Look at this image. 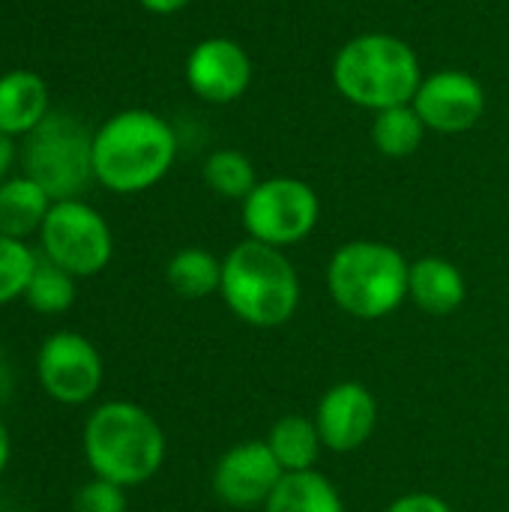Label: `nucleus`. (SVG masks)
<instances>
[{"label":"nucleus","instance_id":"f257e3e1","mask_svg":"<svg viewBox=\"0 0 509 512\" xmlns=\"http://www.w3.org/2000/svg\"><path fill=\"white\" fill-rule=\"evenodd\" d=\"M177 159V135L147 108L111 114L93 132V177L117 195H138L165 180Z\"/></svg>","mask_w":509,"mask_h":512},{"label":"nucleus","instance_id":"f03ea898","mask_svg":"<svg viewBox=\"0 0 509 512\" xmlns=\"http://www.w3.org/2000/svg\"><path fill=\"white\" fill-rule=\"evenodd\" d=\"M165 432L135 402H105L84 423V459L93 477L123 489L153 480L165 462Z\"/></svg>","mask_w":509,"mask_h":512},{"label":"nucleus","instance_id":"7ed1b4c3","mask_svg":"<svg viewBox=\"0 0 509 512\" xmlns=\"http://www.w3.org/2000/svg\"><path fill=\"white\" fill-rule=\"evenodd\" d=\"M219 294L243 324L276 330L300 306V276L282 249L243 240L222 258Z\"/></svg>","mask_w":509,"mask_h":512},{"label":"nucleus","instance_id":"20e7f679","mask_svg":"<svg viewBox=\"0 0 509 512\" xmlns=\"http://www.w3.org/2000/svg\"><path fill=\"white\" fill-rule=\"evenodd\" d=\"M423 81L417 51L393 33H360L348 39L333 60L336 90L369 111L414 102Z\"/></svg>","mask_w":509,"mask_h":512},{"label":"nucleus","instance_id":"39448f33","mask_svg":"<svg viewBox=\"0 0 509 512\" xmlns=\"http://www.w3.org/2000/svg\"><path fill=\"white\" fill-rule=\"evenodd\" d=\"M408 258L381 240H351L327 264V291L333 303L360 321L393 315L408 300Z\"/></svg>","mask_w":509,"mask_h":512},{"label":"nucleus","instance_id":"423d86ee","mask_svg":"<svg viewBox=\"0 0 509 512\" xmlns=\"http://www.w3.org/2000/svg\"><path fill=\"white\" fill-rule=\"evenodd\" d=\"M24 174L36 180L51 201L78 198L93 177V132L66 111L48 117L24 141Z\"/></svg>","mask_w":509,"mask_h":512},{"label":"nucleus","instance_id":"0eeeda50","mask_svg":"<svg viewBox=\"0 0 509 512\" xmlns=\"http://www.w3.org/2000/svg\"><path fill=\"white\" fill-rule=\"evenodd\" d=\"M42 258L75 279L99 276L114 258V234L105 216L81 198L54 201L39 228Z\"/></svg>","mask_w":509,"mask_h":512},{"label":"nucleus","instance_id":"6e6552de","mask_svg":"<svg viewBox=\"0 0 509 512\" xmlns=\"http://www.w3.org/2000/svg\"><path fill=\"white\" fill-rule=\"evenodd\" d=\"M321 219L318 192L300 177H267L243 201V225L249 240L288 249L303 243Z\"/></svg>","mask_w":509,"mask_h":512},{"label":"nucleus","instance_id":"1a4fd4ad","mask_svg":"<svg viewBox=\"0 0 509 512\" xmlns=\"http://www.w3.org/2000/svg\"><path fill=\"white\" fill-rule=\"evenodd\" d=\"M36 378L48 399L60 405H84L102 387V354L87 336L75 330H57L39 345Z\"/></svg>","mask_w":509,"mask_h":512},{"label":"nucleus","instance_id":"9d476101","mask_svg":"<svg viewBox=\"0 0 509 512\" xmlns=\"http://www.w3.org/2000/svg\"><path fill=\"white\" fill-rule=\"evenodd\" d=\"M411 105L426 129L459 135L480 123L486 111V90L474 75L462 69H441L420 81Z\"/></svg>","mask_w":509,"mask_h":512},{"label":"nucleus","instance_id":"9b49d317","mask_svg":"<svg viewBox=\"0 0 509 512\" xmlns=\"http://www.w3.org/2000/svg\"><path fill=\"white\" fill-rule=\"evenodd\" d=\"M285 471L270 453L267 441H243L222 453L213 468V492L234 510L267 507L270 495L282 483Z\"/></svg>","mask_w":509,"mask_h":512},{"label":"nucleus","instance_id":"f8f14e48","mask_svg":"<svg viewBox=\"0 0 509 512\" xmlns=\"http://www.w3.org/2000/svg\"><path fill=\"white\" fill-rule=\"evenodd\" d=\"M183 72L189 90L210 105L237 102L252 84V60L246 48L231 36L201 39L189 51Z\"/></svg>","mask_w":509,"mask_h":512},{"label":"nucleus","instance_id":"ddd939ff","mask_svg":"<svg viewBox=\"0 0 509 512\" xmlns=\"http://www.w3.org/2000/svg\"><path fill=\"white\" fill-rule=\"evenodd\" d=\"M378 423V402L366 384L339 381L333 384L315 411V426L327 450L333 453H354L360 450Z\"/></svg>","mask_w":509,"mask_h":512},{"label":"nucleus","instance_id":"4468645a","mask_svg":"<svg viewBox=\"0 0 509 512\" xmlns=\"http://www.w3.org/2000/svg\"><path fill=\"white\" fill-rule=\"evenodd\" d=\"M48 84L30 69H9L0 75V132L27 138L48 117Z\"/></svg>","mask_w":509,"mask_h":512},{"label":"nucleus","instance_id":"2eb2a0df","mask_svg":"<svg viewBox=\"0 0 509 512\" xmlns=\"http://www.w3.org/2000/svg\"><path fill=\"white\" fill-rule=\"evenodd\" d=\"M465 294H468L465 276L453 261L438 258V255H426V258H417L411 264L408 297L426 315H435V318L453 315L465 303Z\"/></svg>","mask_w":509,"mask_h":512},{"label":"nucleus","instance_id":"dca6fc26","mask_svg":"<svg viewBox=\"0 0 509 512\" xmlns=\"http://www.w3.org/2000/svg\"><path fill=\"white\" fill-rule=\"evenodd\" d=\"M51 204V195L27 174L9 177L0 183V234L15 240L39 234Z\"/></svg>","mask_w":509,"mask_h":512},{"label":"nucleus","instance_id":"f3484780","mask_svg":"<svg viewBox=\"0 0 509 512\" xmlns=\"http://www.w3.org/2000/svg\"><path fill=\"white\" fill-rule=\"evenodd\" d=\"M267 447L285 474H300V471H315L324 441H321L312 417L285 414L273 423V429L267 435Z\"/></svg>","mask_w":509,"mask_h":512},{"label":"nucleus","instance_id":"a211bd4d","mask_svg":"<svg viewBox=\"0 0 509 512\" xmlns=\"http://www.w3.org/2000/svg\"><path fill=\"white\" fill-rule=\"evenodd\" d=\"M264 512H345L339 489L318 471L285 474Z\"/></svg>","mask_w":509,"mask_h":512},{"label":"nucleus","instance_id":"6ab92c4d","mask_svg":"<svg viewBox=\"0 0 509 512\" xmlns=\"http://www.w3.org/2000/svg\"><path fill=\"white\" fill-rule=\"evenodd\" d=\"M165 279L177 297L204 300L222 288V261L201 246H189V249H180L168 261Z\"/></svg>","mask_w":509,"mask_h":512},{"label":"nucleus","instance_id":"aec40b11","mask_svg":"<svg viewBox=\"0 0 509 512\" xmlns=\"http://www.w3.org/2000/svg\"><path fill=\"white\" fill-rule=\"evenodd\" d=\"M426 132L429 129L411 102L384 108L372 120V144L381 156H390V159H405V156L417 153Z\"/></svg>","mask_w":509,"mask_h":512},{"label":"nucleus","instance_id":"412c9836","mask_svg":"<svg viewBox=\"0 0 509 512\" xmlns=\"http://www.w3.org/2000/svg\"><path fill=\"white\" fill-rule=\"evenodd\" d=\"M75 297H78L75 276L66 273L63 267L51 264L48 258H39V264L30 276V285L24 291V303L39 315H63L72 309Z\"/></svg>","mask_w":509,"mask_h":512},{"label":"nucleus","instance_id":"4be33fe9","mask_svg":"<svg viewBox=\"0 0 509 512\" xmlns=\"http://www.w3.org/2000/svg\"><path fill=\"white\" fill-rule=\"evenodd\" d=\"M204 183L231 201H246L249 192L258 186L255 165L246 153L240 150H216L204 162Z\"/></svg>","mask_w":509,"mask_h":512},{"label":"nucleus","instance_id":"5701e85b","mask_svg":"<svg viewBox=\"0 0 509 512\" xmlns=\"http://www.w3.org/2000/svg\"><path fill=\"white\" fill-rule=\"evenodd\" d=\"M36 264L39 255L27 246V240L0 234V309L15 300H24Z\"/></svg>","mask_w":509,"mask_h":512},{"label":"nucleus","instance_id":"b1692460","mask_svg":"<svg viewBox=\"0 0 509 512\" xmlns=\"http://www.w3.org/2000/svg\"><path fill=\"white\" fill-rule=\"evenodd\" d=\"M129 510V498L126 489L117 483H108L102 477H93L90 483H84L75 498H72V512H126Z\"/></svg>","mask_w":509,"mask_h":512},{"label":"nucleus","instance_id":"393cba45","mask_svg":"<svg viewBox=\"0 0 509 512\" xmlns=\"http://www.w3.org/2000/svg\"><path fill=\"white\" fill-rule=\"evenodd\" d=\"M384 512H453L450 504L438 495H429V492H411V495H402L396 498Z\"/></svg>","mask_w":509,"mask_h":512},{"label":"nucleus","instance_id":"a878e982","mask_svg":"<svg viewBox=\"0 0 509 512\" xmlns=\"http://www.w3.org/2000/svg\"><path fill=\"white\" fill-rule=\"evenodd\" d=\"M12 165H15V138L3 135L0 132V183H6L12 174Z\"/></svg>","mask_w":509,"mask_h":512},{"label":"nucleus","instance_id":"bb28decb","mask_svg":"<svg viewBox=\"0 0 509 512\" xmlns=\"http://www.w3.org/2000/svg\"><path fill=\"white\" fill-rule=\"evenodd\" d=\"M147 12H153V15H174V12H180V9H186L192 0H138Z\"/></svg>","mask_w":509,"mask_h":512},{"label":"nucleus","instance_id":"cd10ccee","mask_svg":"<svg viewBox=\"0 0 509 512\" xmlns=\"http://www.w3.org/2000/svg\"><path fill=\"white\" fill-rule=\"evenodd\" d=\"M9 456H12V438H9L6 423L0 420V474H3V471H6V465H9Z\"/></svg>","mask_w":509,"mask_h":512},{"label":"nucleus","instance_id":"c85d7f7f","mask_svg":"<svg viewBox=\"0 0 509 512\" xmlns=\"http://www.w3.org/2000/svg\"><path fill=\"white\" fill-rule=\"evenodd\" d=\"M12 393V372H9V363L3 360L0 354V402Z\"/></svg>","mask_w":509,"mask_h":512}]
</instances>
